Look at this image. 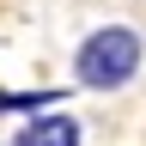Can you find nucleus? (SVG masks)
<instances>
[{
	"label": "nucleus",
	"mask_w": 146,
	"mask_h": 146,
	"mask_svg": "<svg viewBox=\"0 0 146 146\" xmlns=\"http://www.w3.org/2000/svg\"><path fill=\"white\" fill-rule=\"evenodd\" d=\"M140 61H146L140 31L134 25H104V31H91L85 43L73 49V79L85 91H122L140 73Z\"/></svg>",
	"instance_id": "nucleus-1"
},
{
	"label": "nucleus",
	"mask_w": 146,
	"mask_h": 146,
	"mask_svg": "<svg viewBox=\"0 0 146 146\" xmlns=\"http://www.w3.org/2000/svg\"><path fill=\"white\" fill-rule=\"evenodd\" d=\"M12 146H79V122L73 116H36L12 134Z\"/></svg>",
	"instance_id": "nucleus-2"
},
{
	"label": "nucleus",
	"mask_w": 146,
	"mask_h": 146,
	"mask_svg": "<svg viewBox=\"0 0 146 146\" xmlns=\"http://www.w3.org/2000/svg\"><path fill=\"white\" fill-rule=\"evenodd\" d=\"M61 98L67 91H49V85L43 91H0V116H43V110L61 104Z\"/></svg>",
	"instance_id": "nucleus-3"
}]
</instances>
